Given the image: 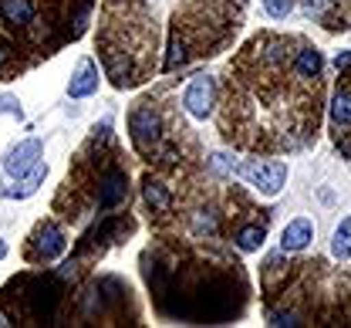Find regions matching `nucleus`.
<instances>
[{
  "label": "nucleus",
  "instance_id": "nucleus-1",
  "mask_svg": "<svg viewBox=\"0 0 351 328\" xmlns=\"http://www.w3.org/2000/svg\"><path fill=\"white\" fill-rule=\"evenodd\" d=\"M129 132L142 156H156V149L162 142V119L156 115L152 105H138L129 115Z\"/></svg>",
  "mask_w": 351,
  "mask_h": 328
},
{
  "label": "nucleus",
  "instance_id": "nucleus-2",
  "mask_svg": "<svg viewBox=\"0 0 351 328\" xmlns=\"http://www.w3.org/2000/svg\"><path fill=\"white\" fill-rule=\"evenodd\" d=\"M237 176L247 180L250 187H257L263 196H277L280 187H284V180H287V166L284 163H261V159H254V163L237 166Z\"/></svg>",
  "mask_w": 351,
  "mask_h": 328
},
{
  "label": "nucleus",
  "instance_id": "nucleus-3",
  "mask_svg": "<svg viewBox=\"0 0 351 328\" xmlns=\"http://www.w3.org/2000/svg\"><path fill=\"white\" fill-rule=\"evenodd\" d=\"M64 244H68V237L64 231L54 224V220H44L41 227L34 231L31 237V247H27V257L34 261V264H47V261H54L61 250H64Z\"/></svg>",
  "mask_w": 351,
  "mask_h": 328
},
{
  "label": "nucleus",
  "instance_id": "nucleus-4",
  "mask_svg": "<svg viewBox=\"0 0 351 328\" xmlns=\"http://www.w3.org/2000/svg\"><path fill=\"white\" fill-rule=\"evenodd\" d=\"M129 200V176L119 169V166H108L101 176H98V189H95V203L98 210H115Z\"/></svg>",
  "mask_w": 351,
  "mask_h": 328
},
{
  "label": "nucleus",
  "instance_id": "nucleus-5",
  "mask_svg": "<svg viewBox=\"0 0 351 328\" xmlns=\"http://www.w3.org/2000/svg\"><path fill=\"white\" fill-rule=\"evenodd\" d=\"M213 98H217V85H213V78L196 75V78L189 82L186 95H182V105H186V112H189L193 119H206V115L213 112Z\"/></svg>",
  "mask_w": 351,
  "mask_h": 328
},
{
  "label": "nucleus",
  "instance_id": "nucleus-6",
  "mask_svg": "<svg viewBox=\"0 0 351 328\" xmlns=\"http://www.w3.org/2000/svg\"><path fill=\"white\" fill-rule=\"evenodd\" d=\"M44 152V142L41 139H24L21 145H14L7 156H3V169H7V176L10 180H17V176H24L38 159H41Z\"/></svg>",
  "mask_w": 351,
  "mask_h": 328
},
{
  "label": "nucleus",
  "instance_id": "nucleus-7",
  "mask_svg": "<svg viewBox=\"0 0 351 328\" xmlns=\"http://www.w3.org/2000/svg\"><path fill=\"white\" fill-rule=\"evenodd\" d=\"M311 240H314V224H311L307 217H298V220H291V224L284 227L280 250H284V254H298V250H304Z\"/></svg>",
  "mask_w": 351,
  "mask_h": 328
},
{
  "label": "nucleus",
  "instance_id": "nucleus-8",
  "mask_svg": "<svg viewBox=\"0 0 351 328\" xmlns=\"http://www.w3.org/2000/svg\"><path fill=\"white\" fill-rule=\"evenodd\" d=\"M321 68H324L321 51L311 45H301V51L294 54V75H298L301 82H317V78H321Z\"/></svg>",
  "mask_w": 351,
  "mask_h": 328
},
{
  "label": "nucleus",
  "instance_id": "nucleus-9",
  "mask_svg": "<svg viewBox=\"0 0 351 328\" xmlns=\"http://www.w3.org/2000/svg\"><path fill=\"white\" fill-rule=\"evenodd\" d=\"M44 176H47V163H41V159H38V163H34V166H31L24 176H17V183L7 189V196H10V200H27V196H34V193H38V187L44 183Z\"/></svg>",
  "mask_w": 351,
  "mask_h": 328
},
{
  "label": "nucleus",
  "instance_id": "nucleus-10",
  "mask_svg": "<svg viewBox=\"0 0 351 328\" xmlns=\"http://www.w3.org/2000/svg\"><path fill=\"white\" fill-rule=\"evenodd\" d=\"M98 92V68H95V61H82L78 65V71H75V78L68 82V95L71 98H88V95Z\"/></svg>",
  "mask_w": 351,
  "mask_h": 328
},
{
  "label": "nucleus",
  "instance_id": "nucleus-11",
  "mask_svg": "<svg viewBox=\"0 0 351 328\" xmlns=\"http://www.w3.org/2000/svg\"><path fill=\"white\" fill-rule=\"evenodd\" d=\"M34 0H0V17L10 24V27H27L34 24Z\"/></svg>",
  "mask_w": 351,
  "mask_h": 328
},
{
  "label": "nucleus",
  "instance_id": "nucleus-12",
  "mask_svg": "<svg viewBox=\"0 0 351 328\" xmlns=\"http://www.w3.org/2000/svg\"><path fill=\"white\" fill-rule=\"evenodd\" d=\"M331 126L341 132V129H351V89H341L331 102Z\"/></svg>",
  "mask_w": 351,
  "mask_h": 328
},
{
  "label": "nucleus",
  "instance_id": "nucleus-13",
  "mask_svg": "<svg viewBox=\"0 0 351 328\" xmlns=\"http://www.w3.org/2000/svg\"><path fill=\"white\" fill-rule=\"evenodd\" d=\"M142 196H145V203H149L156 213H166V210H169V203H173V200H169V189L162 187L159 180H152V176L142 183Z\"/></svg>",
  "mask_w": 351,
  "mask_h": 328
},
{
  "label": "nucleus",
  "instance_id": "nucleus-14",
  "mask_svg": "<svg viewBox=\"0 0 351 328\" xmlns=\"http://www.w3.org/2000/svg\"><path fill=\"white\" fill-rule=\"evenodd\" d=\"M263 237H267V227H263V224H247V227L237 231V247H240L243 254H254V250L263 247Z\"/></svg>",
  "mask_w": 351,
  "mask_h": 328
},
{
  "label": "nucleus",
  "instance_id": "nucleus-15",
  "mask_svg": "<svg viewBox=\"0 0 351 328\" xmlns=\"http://www.w3.org/2000/svg\"><path fill=\"white\" fill-rule=\"evenodd\" d=\"M193 234L217 237L219 234V213H213V210H196V213H193Z\"/></svg>",
  "mask_w": 351,
  "mask_h": 328
},
{
  "label": "nucleus",
  "instance_id": "nucleus-16",
  "mask_svg": "<svg viewBox=\"0 0 351 328\" xmlns=\"http://www.w3.org/2000/svg\"><path fill=\"white\" fill-rule=\"evenodd\" d=\"M331 250L338 261H351V217H345L335 231V240H331Z\"/></svg>",
  "mask_w": 351,
  "mask_h": 328
},
{
  "label": "nucleus",
  "instance_id": "nucleus-17",
  "mask_svg": "<svg viewBox=\"0 0 351 328\" xmlns=\"http://www.w3.org/2000/svg\"><path fill=\"white\" fill-rule=\"evenodd\" d=\"M186 58H189V51H186V41L173 34V41H169V54H166V71H176L179 65H186Z\"/></svg>",
  "mask_w": 351,
  "mask_h": 328
},
{
  "label": "nucleus",
  "instance_id": "nucleus-18",
  "mask_svg": "<svg viewBox=\"0 0 351 328\" xmlns=\"http://www.w3.org/2000/svg\"><path fill=\"white\" fill-rule=\"evenodd\" d=\"M263 7L270 17H287L294 10V0H263Z\"/></svg>",
  "mask_w": 351,
  "mask_h": 328
},
{
  "label": "nucleus",
  "instance_id": "nucleus-19",
  "mask_svg": "<svg viewBox=\"0 0 351 328\" xmlns=\"http://www.w3.org/2000/svg\"><path fill=\"white\" fill-rule=\"evenodd\" d=\"M0 115H17V119H21V102H17L14 95H3V98H0Z\"/></svg>",
  "mask_w": 351,
  "mask_h": 328
},
{
  "label": "nucleus",
  "instance_id": "nucleus-20",
  "mask_svg": "<svg viewBox=\"0 0 351 328\" xmlns=\"http://www.w3.org/2000/svg\"><path fill=\"white\" fill-rule=\"evenodd\" d=\"M270 325H301V318H298L294 312H280V315L270 318Z\"/></svg>",
  "mask_w": 351,
  "mask_h": 328
},
{
  "label": "nucleus",
  "instance_id": "nucleus-21",
  "mask_svg": "<svg viewBox=\"0 0 351 328\" xmlns=\"http://www.w3.org/2000/svg\"><path fill=\"white\" fill-rule=\"evenodd\" d=\"M335 65H338V68H348L351 65V51H341V54L335 58Z\"/></svg>",
  "mask_w": 351,
  "mask_h": 328
},
{
  "label": "nucleus",
  "instance_id": "nucleus-22",
  "mask_svg": "<svg viewBox=\"0 0 351 328\" xmlns=\"http://www.w3.org/2000/svg\"><path fill=\"white\" fill-rule=\"evenodd\" d=\"M3 65H7V47L0 45V71H3Z\"/></svg>",
  "mask_w": 351,
  "mask_h": 328
},
{
  "label": "nucleus",
  "instance_id": "nucleus-23",
  "mask_svg": "<svg viewBox=\"0 0 351 328\" xmlns=\"http://www.w3.org/2000/svg\"><path fill=\"white\" fill-rule=\"evenodd\" d=\"M3 257H7V244L0 240V261H3Z\"/></svg>",
  "mask_w": 351,
  "mask_h": 328
}]
</instances>
